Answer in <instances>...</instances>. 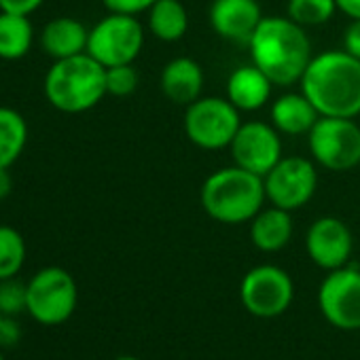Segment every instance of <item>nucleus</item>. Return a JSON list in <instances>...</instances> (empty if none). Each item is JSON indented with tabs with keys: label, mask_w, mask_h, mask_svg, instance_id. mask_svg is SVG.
<instances>
[{
	"label": "nucleus",
	"mask_w": 360,
	"mask_h": 360,
	"mask_svg": "<svg viewBox=\"0 0 360 360\" xmlns=\"http://www.w3.org/2000/svg\"><path fill=\"white\" fill-rule=\"evenodd\" d=\"M246 47L250 62L278 87L299 83L314 58L305 28L295 24L288 15L263 18Z\"/></svg>",
	"instance_id": "nucleus-1"
},
{
	"label": "nucleus",
	"mask_w": 360,
	"mask_h": 360,
	"mask_svg": "<svg viewBox=\"0 0 360 360\" xmlns=\"http://www.w3.org/2000/svg\"><path fill=\"white\" fill-rule=\"evenodd\" d=\"M299 85L322 117L360 115V60L343 49L314 56Z\"/></svg>",
	"instance_id": "nucleus-2"
},
{
	"label": "nucleus",
	"mask_w": 360,
	"mask_h": 360,
	"mask_svg": "<svg viewBox=\"0 0 360 360\" xmlns=\"http://www.w3.org/2000/svg\"><path fill=\"white\" fill-rule=\"evenodd\" d=\"M263 176H257L240 165L214 169L200 189L204 212L223 225L250 223L265 204Z\"/></svg>",
	"instance_id": "nucleus-3"
},
{
	"label": "nucleus",
	"mask_w": 360,
	"mask_h": 360,
	"mask_svg": "<svg viewBox=\"0 0 360 360\" xmlns=\"http://www.w3.org/2000/svg\"><path fill=\"white\" fill-rule=\"evenodd\" d=\"M47 102L66 115H81L96 108L106 91V68L89 53L56 60L43 81Z\"/></svg>",
	"instance_id": "nucleus-4"
},
{
	"label": "nucleus",
	"mask_w": 360,
	"mask_h": 360,
	"mask_svg": "<svg viewBox=\"0 0 360 360\" xmlns=\"http://www.w3.org/2000/svg\"><path fill=\"white\" fill-rule=\"evenodd\" d=\"M79 305V286L70 271L58 265L39 269L28 280L26 311L43 326H58L72 318Z\"/></svg>",
	"instance_id": "nucleus-5"
},
{
	"label": "nucleus",
	"mask_w": 360,
	"mask_h": 360,
	"mask_svg": "<svg viewBox=\"0 0 360 360\" xmlns=\"http://www.w3.org/2000/svg\"><path fill=\"white\" fill-rule=\"evenodd\" d=\"M242 125V112L219 96H202L187 106L183 127L191 144L204 150L229 148Z\"/></svg>",
	"instance_id": "nucleus-6"
},
{
	"label": "nucleus",
	"mask_w": 360,
	"mask_h": 360,
	"mask_svg": "<svg viewBox=\"0 0 360 360\" xmlns=\"http://www.w3.org/2000/svg\"><path fill=\"white\" fill-rule=\"evenodd\" d=\"M314 163L328 172H349L360 165V125L356 119L320 117L307 134Z\"/></svg>",
	"instance_id": "nucleus-7"
},
{
	"label": "nucleus",
	"mask_w": 360,
	"mask_h": 360,
	"mask_svg": "<svg viewBox=\"0 0 360 360\" xmlns=\"http://www.w3.org/2000/svg\"><path fill=\"white\" fill-rule=\"evenodd\" d=\"M144 47V26L136 15L108 13L89 28L87 53L104 68L134 64Z\"/></svg>",
	"instance_id": "nucleus-8"
},
{
	"label": "nucleus",
	"mask_w": 360,
	"mask_h": 360,
	"mask_svg": "<svg viewBox=\"0 0 360 360\" xmlns=\"http://www.w3.org/2000/svg\"><path fill=\"white\" fill-rule=\"evenodd\" d=\"M265 198L271 206L295 212L311 202L318 189L316 163L301 155L282 157L265 176Z\"/></svg>",
	"instance_id": "nucleus-9"
},
{
	"label": "nucleus",
	"mask_w": 360,
	"mask_h": 360,
	"mask_svg": "<svg viewBox=\"0 0 360 360\" xmlns=\"http://www.w3.org/2000/svg\"><path fill=\"white\" fill-rule=\"evenodd\" d=\"M240 299L248 314L263 320L278 318L290 307L295 299V284L282 267L259 265L244 276L240 284Z\"/></svg>",
	"instance_id": "nucleus-10"
},
{
	"label": "nucleus",
	"mask_w": 360,
	"mask_h": 360,
	"mask_svg": "<svg viewBox=\"0 0 360 360\" xmlns=\"http://www.w3.org/2000/svg\"><path fill=\"white\" fill-rule=\"evenodd\" d=\"M324 320L341 330L360 328V269L345 265L326 274L318 288Z\"/></svg>",
	"instance_id": "nucleus-11"
},
{
	"label": "nucleus",
	"mask_w": 360,
	"mask_h": 360,
	"mask_svg": "<svg viewBox=\"0 0 360 360\" xmlns=\"http://www.w3.org/2000/svg\"><path fill=\"white\" fill-rule=\"evenodd\" d=\"M236 165L265 176L284 155L280 131L265 121H244L229 146Z\"/></svg>",
	"instance_id": "nucleus-12"
},
{
	"label": "nucleus",
	"mask_w": 360,
	"mask_h": 360,
	"mask_svg": "<svg viewBox=\"0 0 360 360\" xmlns=\"http://www.w3.org/2000/svg\"><path fill=\"white\" fill-rule=\"evenodd\" d=\"M354 238L349 227L337 217L316 219L305 233V250L309 259L324 271L345 267L349 263Z\"/></svg>",
	"instance_id": "nucleus-13"
},
{
	"label": "nucleus",
	"mask_w": 360,
	"mask_h": 360,
	"mask_svg": "<svg viewBox=\"0 0 360 360\" xmlns=\"http://www.w3.org/2000/svg\"><path fill=\"white\" fill-rule=\"evenodd\" d=\"M263 18L259 0H212L208 13L210 28L219 39L242 45H248Z\"/></svg>",
	"instance_id": "nucleus-14"
},
{
	"label": "nucleus",
	"mask_w": 360,
	"mask_h": 360,
	"mask_svg": "<svg viewBox=\"0 0 360 360\" xmlns=\"http://www.w3.org/2000/svg\"><path fill=\"white\" fill-rule=\"evenodd\" d=\"M204 68L193 58L169 60L159 77V87L163 96L180 106H189L202 98L204 91Z\"/></svg>",
	"instance_id": "nucleus-15"
},
{
	"label": "nucleus",
	"mask_w": 360,
	"mask_h": 360,
	"mask_svg": "<svg viewBox=\"0 0 360 360\" xmlns=\"http://www.w3.org/2000/svg\"><path fill=\"white\" fill-rule=\"evenodd\" d=\"M271 79L252 62L236 68L227 79V100L240 112L261 110L271 100Z\"/></svg>",
	"instance_id": "nucleus-16"
},
{
	"label": "nucleus",
	"mask_w": 360,
	"mask_h": 360,
	"mask_svg": "<svg viewBox=\"0 0 360 360\" xmlns=\"http://www.w3.org/2000/svg\"><path fill=\"white\" fill-rule=\"evenodd\" d=\"M87 41H89V30L85 28V24L68 15L49 20L39 37L43 51L53 62L87 53Z\"/></svg>",
	"instance_id": "nucleus-17"
},
{
	"label": "nucleus",
	"mask_w": 360,
	"mask_h": 360,
	"mask_svg": "<svg viewBox=\"0 0 360 360\" xmlns=\"http://www.w3.org/2000/svg\"><path fill=\"white\" fill-rule=\"evenodd\" d=\"M271 125L286 136H307L316 121L322 117L318 108L307 100L303 91L282 94L274 100L271 110Z\"/></svg>",
	"instance_id": "nucleus-18"
},
{
	"label": "nucleus",
	"mask_w": 360,
	"mask_h": 360,
	"mask_svg": "<svg viewBox=\"0 0 360 360\" xmlns=\"http://www.w3.org/2000/svg\"><path fill=\"white\" fill-rule=\"evenodd\" d=\"M292 238V217L288 210L271 206L250 221V242L263 252L282 250Z\"/></svg>",
	"instance_id": "nucleus-19"
},
{
	"label": "nucleus",
	"mask_w": 360,
	"mask_h": 360,
	"mask_svg": "<svg viewBox=\"0 0 360 360\" xmlns=\"http://www.w3.org/2000/svg\"><path fill=\"white\" fill-rule=\"evenodd\" d=\"M148 32L161 43H178L189 30V11L180 0H157L146 11Z\"/></svg>",
	"instance_id": "nucleus-20"
},
{
	"label": "nucleus",
	"mask_w": 360,
	"mask_h": 360,
	"mask_svg": "<svg viewBox=\"0 0 360 360\" xmlns=\"http://www.w3.org/2000/svg\"><path fill=\"white\" fill-rule=\"evenodd\" d=\"M34 26L30 15L0 11V60L18 62L26 58L34 45Z\"/></svg>",
	"instance_id": "nucleus-21"
},
{
	"label": "nucleus",
	"mask_w": 360,
	"mask_h": 360,
	"mask_svg": "<svg viewBox=\"0 0 360 360\" xmlns=\"http://www.w3.org/2000/svg\"><path fill=\"white\" fill-rule=\"evenodd\" d=\"M28 144V123L22 112L0 106V169H11Z\"/></svg>",
	"instance_id": "nucleus-22"
},
{
	"label": "nucleus",
	"mask_w": 360,
	"mask_h": 360,
	"mask_svg": "<svg viewBox=\"0 0 360 360\" xmlns=\"http://www.w3.org/2000/svg\"><path fill=\"white\" fill-rule=\"evenodd\" d=\"M28 257V246L24 236L11 227L0 225V280L15 278Z\"/></svg>",
	"instance_id": "nucleus-23"
},
{
	"label": "nucleus",
	"mask_w": 360,
	"mask_h": 360,
	"mask_svg": "<svg viewBox=\"0 0 360 360\" xmlns=\"http://www.w3.org/2000/svg\"><path fill=\"white\" fill-rule=\"evenodd\" d=\"M335 13H337L335 0H288L286 5V15L303 28H316L328 24Z\"/></svg>",
	"instance_id": "nucleus-24"
},
{
	"label": "nucleus",
	"mask_w": 360,
	"mask_h": 360,
	"mask_svg": "<svg viewBox=\"0 0 360 360\" xmlns=\"http://www.w3.org/2000/svg\"><path fill=\"white\" fill-rule=\"evenodd\" d=\"M28 303V282H22L18 276L0 280V311L3 316H18L26 311Z\"/></svg>",
	"instance_id": "nucleus-25"
},
{
	"label": "nucleus",
	"mask_w": 360,
	"mask_h": 360,
	"mask_svg": "<svg viewBox=\"0 0 360 360\" xmlns=\"http://www.w3.org/2000/svg\"><path fill=\"white\" fill-rule=\"evenodd\" d=\"M140 77L134 64H121L106 68V91L115 98H127L138 89Z\"/></svg>",
	"instance_id": "nucleus-26"
},
{
	"label": "nucleus",
	"mask_w": 360,
	"mask_h": 360,
	"mask_svg": "<svg viewBox=\"0 0 360 360\" xmlns=\"http://www.w3.org/2000/svg\"><path fill=\"white\" fill-rule=\"evenodd\" d=\"M157 0H102V5L108 13H123V15H140L146 13Z\"/></svg>",
	"instance_id": "nucleus-27"
},
{
	"label": "nucleus",
	"mask_w": 360,
	"mask_h": 360,
	"mask_svg": "<svg viewBox=\"0 0 360 360\" xmlns=\"http://www.w3.org/2000/svg\"><path fill=\"white\" fill-rule=\"evenodd\" d=\"M22 339V326L15 316H3L0 320V347H15Z\"/></svg>",
	"instance_id": "nucleus-28"
},
{
	"label": "nucleus",
	"mask_w": 360,
	"mask_h": 360,
	"mask_svg": "<svg viewBox=\"0 0 360 360\" xmlns=\"http://www.w3.org/2000/svg\"><path fill=\"white\" fill-rule=\"evenodd\" d=\"M45 0H0V11L7 13H20V15H32L43 7Z\"/></svg>",
	"instance_id": "nucleus-29"
},
{
	"label": "nucleus",
	"mask_w": 360,
	"mask_h": 360,
	"mask_svg": "<svg viewBox=\"0 0 360 360\" xmlns=\"http://www.w3.org/2000/svg\"><path fill=\"white\" fill-rule=\"evenodd\" d=\"M343 51L360 60V20H352L343 32Z\"/></svg>",
	"instance_id": "nucleus-30"
},
{
	"label": "nucleus",
	"mask_w": 360,
	"mask_h": 360,
	"mask_svg": "<svg viewBox=\"0 0 360 360\" xmlns=\"http://www.w3.org/2000/svg\"><path fill=\"white\" fill-rule=\"evenodd\" d=\"M337 11L347 15L349 20H360V0H335Z\"/></svg>",
	"instance_id": "nucleus-31"
},
{
	"label": "nucleus",
	"mask_w": 360,
	"mask_h": 360,
	"mask_svg": "<svg viewBox=\"0 0 360 360\" xmlns=\"http://www.w3.org/2000/svg\"><path fill=\"white\" fill-rule=\"evenodd\" d=\"M13 180L9 176V169H0V200H5L11 193Z\"/></svg>",
	"instance_id": "nucleus-32"
},
{
	"label": "nucleus",
	"mask_w": 360,
	"mask_h": 360,
	"mask_svg": "<svg viewBox=\"0 0 360 360\" xmlns=\"http://www.w3.org/2000/svg\"><path fill=\"white\" fill-rule=\"evenodd\" d=\"M115 360H140V358H136V356H119Z\"/></svg>",
	"instance_id": "nucleus-33"
},
{
	"label": "nucleus",
	"mask_w": 360,
	"mask_h": 360,
	"mask_svg": "<svg viewBox=\"0 0 360 360\" xmlns=\"http://www.w3.org/2000/svg\"><path fill=\"white\" fill-rule=\"evenodd\" d=\"M0 360H5V354L3 352H0Z\"/></svg>",
	"instance_id": "nucleus-34"
},
{
	"label": "nucleus",
	"mask_w": 360,
	"mask_h": 360,
	"mask_svg": "<svg viewBox=\"0 0 360 360\" xmlns=\"http://www.w3.org/2000/svg\"><path fill=\"white\" fill-rule=\"evenodd\" d=\"M0 320H3V311H0Z\"/></svg>",
	"instance_id": "nucleus-35"
}]
</instances>
